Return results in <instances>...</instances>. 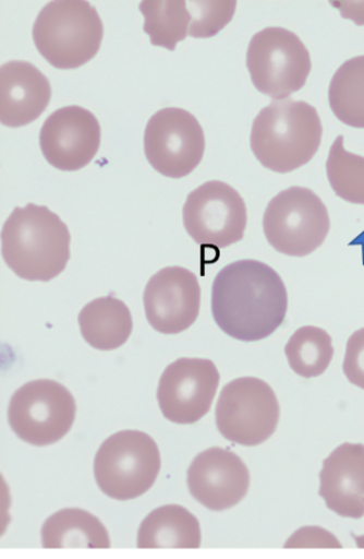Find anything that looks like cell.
I'll use <instances>...</instances> for the list:
<instances>
[{
    "mask_svg": "<svg viewBox=\"0 0 364 559\" xmlns=\"http://www.w3.org/2000/svg\"><path fill=\"white\" fill-rule=\"evenodd\" d=\"M214 321L228 336L243 342L268 338L283 324L288 292L266 263L244 260L222 269L213 283Z\"/></svg>",
    "mask_w": 364,
    "mask_h": 559,
    "instance_id": "6da1fadb",
    "label": "cell"
},
{
    "mask_svg": "<svg viewBox=\"0 0 364 559\" xmlns=\"http://www.w3.org/2000/svg\"><path fill=\"white\" fill-rule=\"evenodd\" d=\"M71 233L47 206H16L3 225L2 255L20 278L49 282L58 277L71 258Z\"/></svg>",
    "mask_w": 364,
    "mask_h": 559,
    "instance_id": "7a4b0ae2",
    "label": "cell"
},
{
    "mask_svg": "<svg viewBox=\"0 0 364 559\" xmlns=\"http://www.w3.org/2000/svg\"><path fill=\"white\" fill-rule=\"evenodd\" d=\"M321 136L316 107L291 98L272 99L253 122L251 147L264 168L287 174L302 168L316 156Z\"/></svg>",
    "mask_w": 364,
    "mask_h": 559,
    "instance_id": "3957f363",
    "label": "cell"
},
{
    "mask_svg": "<svg viewBox=\"0 0 364 559\" xmlns=\"http://www.w3.org/2000/svg\"><path fill=\"white\" fill-rule=\"evenodd\" d=\"M104 23L86 0H54L39 12L33 40L40 56L58 70H76L101 48Z\"/></svg>",
    "mask_w": 364,
    "mask_h": 559,
    "instance_id": "277c9868",
    "label": "cell"
},
{
    "mask_svg": "<svg viewBox=\"0 0 364 559\" xmlns=\"http://www.w3.org/2000/svg\"><path fill=\"white\" fill-rule=\"evenodd\" d=\"M161 469L156 441L147 433L126 430L113 433L99 447L94 472L99 489L120 502L144 496Z\"/></svg>",
    "mask_w": 364,
    "mask_h": 559,
    "instance_id": "5b68a950",
    "label": "cell"
},
{
    "mask_svg": "<svg viewBox=\"0 0 364 559\" xmlns=\"http://www.w3.org/2000/svg\"><path fill=\"white\" fill-rule=\"evenodd\" d=\"M264 236L281 254L305 257L325 243L328 209L308 188L292 187L272 198L263 216Z\"/></svg>",
    "mask_w": 364,
    "mask_h": 559,
    "instance_id": "8992f818",
    "label": "cell"
},
{
    "mask_svg": "<svg viewBox=\"0 0 364 559\" xmlns=\"http://www.w3.org/2000/svg\"><path fill=\"white\" fill-rule=\"evenodd\" d=\"M246 67L253 85L275 102L301 91L312 71L311 53L295 33L280 27L263 29L251 39Z\"/></svg>",
    "mask_w": 364,
    "mask_h": 559,
    "instance_id": "52a82bcc",
    "label": "cell"
},
{
    "mask_svg": "<svg viewBox=\"0 0 364 559\" xmlns=\"http://www.w3.org/2000/svg\"><path fill=\"white\" fill-rule=\"evenodd\" d=\"M76 411V402L68 388L53 380H36L14 392L8 407V421L21 440L47 447L68 436Z\"/></svg>",
    "mask_w": 364,
    "mask_h": 559,
    "instance_id": "ba28073f",
    "label": "cell"
},
{
    "mask_svg": "<svg viewBox=\"0 0 364 559\" xmlns=\"http://www.w3.org/2000/svg\"><path fill=\"white\" fill-rule=\"evenodd\" d=\"M280 406L275 390L258 378H240L222 389L218 400L217 427L234 444L256 447L276 432Z\"/></svg>",
    "mask_w": 364,
    "mask_h": 559,
    "instance_id": "9c48e42d",
    "label": "cell"
},
{
    "mask_svg": "<svg viewBox=\"0 0 364 559\" xmlns=\"http://www.w3.org/2000/svg\"><path fill=\"white\" fill-rule=\"evenodd\" d=\"M147 162L171 179H181L201 165L205 135L193 114L178 107L157 111L147 122L144 136Z\"/></svg>",
    "mask_w": 364,
    "mask_h": 559,
    "instance_id": "30bf717a",
    "label": "cell"
},
{
    "mask_svg": "<svg viewBox=\"0 0 364 559\" xmlns=\"http://www.w3.org/2000/svg\"><path fill=\"white\" fill-rule=\"evenodd\" d=\"M182 216L187 235L198 246L222 249L244 238L246 205L227 182L213 180L192 191Z\"/></svg>",
    "mask_w": 364,
    "mask_h": 559,
    "instance_id": "8fae6325",
    "label": "cell"
},
{
    "mask_svg": "<svg viewBox=\"0 0 364 559\" xmlns=\"http://www.w3.org/2000/svg\"><path fill=\"white\" fill-rule=\"evenodd\" d=\"M220 382L217 366L204 358H179L161 374L157 402L171 423L189 425L210 412Z\"/></svg>",
    "mask_w": 364,
    "mask_h": 559,
    "instance_id": "7c38bea8",
    "label": "cell"
},
{
    "mask_svg": "<svg viewBox=\"0 0 364 559\" xmlns=\"http://www.w3.org/2000/svg\"><path fill=\"white\" fill-rule=\"evenodd\" d=\"M39 145L53 168L78 171L97 155L101 145V127L96 116L84 107L58 108L40 129Z\"/></svg>",
    "mask_w": 364,
    "mask_h": 559,
    "instance_id": "4fadbf2b",
    "label": "cell"
},
{
    "mask_svg": "<svg viewBox=\"0 0 364 559\" xmlns=\"http://www.w3.org/2000/svg\"><path fill=\"white\" fill-rule=\"evenodd\" d=\"M202 288L196 275L182 266H167L148 281L144 306L151 328L163 335H178L197 320Z\"/></svg>",
    "mask_w": 364,
    "mask_h": 559,
    "instance_id": "5bb4252c",
    "label": "cell"
},
{
    "mask_svg": "<svg viewBox=\"0 0 364 559\" xmlns=\"http://www.w3.org/2000/svg\"><path fill=\"white\" fill-rule=\"evenodd\" d=\"M190 493L213 512H225L246 497L251 473L229 449L210 448L198 454L187 471Z\"/></svg>",
    "mask_w": 364,
    "mask_h": 559,
    "instance_id": "9a60e30c",
    "label": "cell"
},
{
    "mask_svg": "<svg viewBox=\"0 0 364 559\" xmlns=\"http://www.w3.org/2000/svg\"><path fill=\"white\" fill-rule=\"evenodd\" d=\"M319 496L344 519L364 516V445L344 442L323 462Z\"/></svg>",
    "mask_w": 364,
    "mask_h": 559,
    "instance_id": "2e32d148",
    "label": "cell"
},
{
    "mask_svg": "<svg viewBox=\"0 0 364 559\" xmlns=\"http://www.w3.org/2000/svg\"><path fill=\"white\" fill-rule=\"evenodd\" d=\"M48 79L29 62L11 61L0 67V122L22 128L39 119L51 102Z\"/></svg>",
    "mask_w": 364,
    "mask_h": 559,
    "instance_id": "e0dca14e",
    "label": "cell"
},
{
    "mask_svg": "<svg viewBox=\"0 0 364 559\" xmlns=\"http://www.w3.org/2000/svg\"><path fill=\"white\" fill-rule=\"evenodd\" d=\"M201 546V523L184 507L157 508L139 525L137 547L141 549H196Z\"/></svg>",
    "mask_w": 364,
    "mask_h": 559,
    "instance_id": "ac0fdd59",
    "label": "cell"
},
{
    "mask_svg": "<svg viewBox=\"0 0 364 559\" xmlns=\"http://www.w3.org/2000/svg\"><path fill=\"white\" fill-rule=\"evenodd\" d=\"M82 337L99 352H113L125 345L134 330L129 307L113 296L93 300L78 316Z\"/></svg>",
    "mask_w": 364,
    "mask_h": 559,
    "instance_id": "d6986e66",
    "label": "cell"
},
{
    "mask_svg": "<svg viewBox=\"0 0 364 559\" xmlns=\"http://www.w3.org/2000/svg\"><path fill=\"white\" fill-rule=\"evenodd\" d=\"M43 546L47 549H107L111 547V540L97 516L84 509L65 508L45 522Z\"/></svg>",
    "mask_w": 364,
    "mask_h": 559,
    "instance_id": "ffe728a7",
    "label": "cell"
},
{
    "mask_svg": "<svg viewBox=\"0 0 364 559\" xmlns=\"http://www.w3.org/2000/svg\"><path fill=\"white\" fill-rule=\"evenodd\" d=\"M145 19L144 32L153 46L173 52L185 40L194 24L193 8L186 0H145L139 3Z\"/></svg>",
    "mask_w": 364,
    "mask_h": 559,
    "instance_id": "44dd1931",
    "label": "cell"
},
{
    "mask_svg": "<svg viewBox=\"0 0 364 559\" xmlns=\"http://www.w3.org/2000/svg\"><path fill=\"white\" fill-rule=\"evenodd\" d=\"M330 110L347 127L364 129V56L344 62L330 81Z\"/></svg>",
    "mask_w": 364,
    "mask_h": 559,
    "instance_id": "7402d4cb",
    "label": "cell"
},
{
    "mask_svg": "<svg viewBox=\"0 0 364 559\" xmlns=\"http://www.w3.org/2000/svg\"><path fill=\"white\" fill-rule=\"evenodd\" d=\"M291 369L304 379L318 378L333 360L332 337L316 325H304L289 338L284 348Z\"/></svg>",
    "mask_w": 364,
    "mask_h": 559,
    "instance_id": "603a6c76",
    "label": "cell"
},
{
    "mask_svg": "<svg viewBox=\"0 0 364 559\" xmlns=\"http://www.w3.org/2000/svg\"><path fill=\"white\" fill-rule=\"evenodd\" d=\"M326 169L337 197L351 204L364 205V157L347 152L342 135L330 146Z\"/></svg>",
    "mask_w": 364,
    "mask_h": 559,
    "instance_id": "cb8c5ba5",
    "label": "cell"
},
{
    "mask_svg": "<svg viewBox=\"0 0 364 559\" xmlns=\"http://www.w3.org/2000/svg\"><path fill=\"white\" fill-rule=\"evenodd\" d=\"M194 13V24L190 28L189 36L194 38H211L217 36L233 20L236 2H190Z\"/></svg>",
    "mask_w": 364,
    "mask_h": 559,
    "instance_id": "d4e9b609",
    "label": "cell"
},
{
    "mask_svg": "<svg viewBox=\"0 0 364 559\" xmlns=\"http://www.w3.org/2000/svg\"><path fill=\"white\" fill-rule=\"evenodd\" d=\"M343 372L352 385L364 390V329L355 331L347 342Z\"/></svg>",
    "mask_w": 364,
    "mask_h": 559,
    "instance_id": "484cf974",
    "label": "cell"
},
{
    "mask_svg": "<svg viewBox=\"0 0 364 559\" xmlns=\"http://www.w3.org/2000/svg\"><path fill=\"white\" fill-rule=\"evenodd\" d=\"M286 548H320L341 549L343 546L335 534L321 527L307 525L292 534L287 540Z\"/></svg>",
    "mask_w": 364,
    "mask_h": 559,
    "instance_id": "4316f807",
    "label": "cell"
},
{
    "mask_svg": "<svg viewBox=\"0 0 364 559\" xmlns=\"http://www.w3.org/2000/svg\"><path fill=\"white\" fill-rule=\"evenodd\" d=\"M338 8L343 19L351 20L359 26L364 24V2H332Z\"/></svg>",
    "mask_w": 364,
    "mask_h": 559,
    "instance_id": "83f0119b",
    "label": "cell"
},
{
    "mask_svg": "<svg viewBox=\"0 0 364 559\" xmlns=\"http://www.w3.org/2000/svg\"><path fill=\"white\" fill-rule=\"evenodd\" d=\"M352 536L355 540V545H357L359 548L364 549V534H362V536H354V534H352Z\"/></svg>",
    "mask_w": 364,
    "mask_h": 559,
    "instance_id": "f1b7e54d",
    "label": "cell"
}]
</instances>
